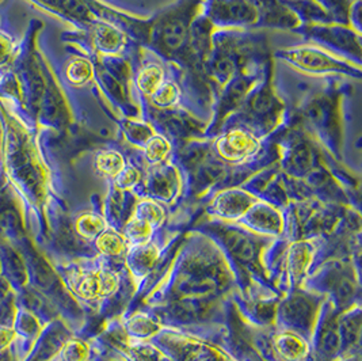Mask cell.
I'll return each mask as SVG.
<instances>
[{
  "mask_svg": "<svg viewBox=\"0 0 362 361\" xmlns=\"http://www.w3.org/2000/svg\"><path fill=\"white\" fill-rule=\"evenodd\" d=\"M88 346L81 340H69L62 349V361H87L88 359Z\"/></svg>",
  "mask_w": 362,
  "mask_h": 361,
  "instance_id": "cell-13",
  "label": "cell"
},
{
  "mask_svg": "<svg viewBox=\"0 0 362 361\" xmlns=\"http://www.w3.org/2000/svg\"><path fill=\"white\" fill-rule=\"evenodd\" d=\"M258 148V143L247 133L233 132L226 134L217 143V151L221 158L230 162H240L252 155Z\"/></svg>",
  "mask_w": 362,
  "mask_h": 361,
  "instance_id": "cell-2",
  "label": "cell"
},
{
  "mask_svg": "<svg viewBox=\"0 0 362 361\" xmlns=\"http://www.w3.org/2000/svg\"><path fill=\"white\" fill-rule=\"evenodd\" d=\"M95 246L103 256L121 257L127 251L128 242L122 234L106 229L95 239Z\"/></svg>",
  "mask_w": 362,
  "mask_h": 361,
  "instance_id": "cell-6",
  "label": "cell"
},
{
  "mask_svg": "<svg viewBox=\"0 0 362 361\" xmlns=\"http://www.w3.org/2000/svg\"><path fill=\"white\" fill-rule=\"evenodd\" d=\"M313 254L315 247L310 242H297L291 246L286 257V265L289 273L295 279H300L305 273L313 263Z\"/></svg>",
  "mask_w": 362,
  "mask_h": 361,
  "instance_id": "cell-4",
  "label": "cell"
},
{
  "mask_svg": "<svg viewBox=\"0 0 362 361\" xmlns=\"http://www.w3.org/2000/svg\"><path fill=\"white\" fill-rule=\"evenodd\" d=\"M153 230L155 229L149 223L134 217L127 224L122 235L125 236L127 242L131 243L132 246H143L149 243Z\"/></svg>",
  "mask_w": 362,
  "mask_h": 361,
  "instance_id": "cell-8",
  "label": "cell"
},
{
  "mask_svg": "<svg viewBox=\"0 0 362 361\" xmlns=\"http://www.w3.org/2000/svg\"><path fill=\"white\" fill-rule=\"evenodd\" d=\"M76 231L78 234L88 241H95L99 235L106 230V222L102 216L97 214H83L76 220Z\"/></svg>",
  "mask_w": 362,
  "mask_h": 361,
  "instance_id": "cell-7",
  "label": "cell"
},
{
  "mask_svg": "<svg viewBox=\"0 0 362 361\" xmlns=\"http://www.w3.org/2000/svg\"><path fill=\"white\" fill-rule=\"evenodd\" d=\"M119 287L118 275L109 269H95L78 275L72 281V290L84 300H100L115 295Z\"/></svg>",
  "mask_w": 362,
  "mask_h": 361,
  "instance_id": "cell-1",
  "label": "cell"
},
{
  "mask_svg": "<svg viewBox=\"0 0 362 361\" xmlns=\"http://www.w3.org/2000/svg\"><path fill=\"white\" fill-rule=\"evenodd\" d=\"M17 338V333L8 326H0V350L8 348Z\"/></svg>",
  "mask_w": 362,
  "mask_h": 361,
  "instance_id": "cell-18",
  "label": "cell"
},
{
  "mask_svg": "<svg viewBox=\"0 0 362 361\" xmlns=\"http://www.w3.org/2000/svg\"><path fill=\"white\" fill-rule=\"evenodd\" d=\"M158 258V248L152 245H143L134 246V256L133 263L137 268H152Z\"/></svg>",
  "mask_w": 362,
  "mask_h": 361,
  "instance_id": "cell-15",
  "label": "cell"
},
{
  "mask_svg": "<svg viewBox=\"0 0 362 361\" xmlns=\"http://www.w3.org/2000/svg\"><path fill=\"white\" fill-rule=\"evenodd\" d=\"M293 63H300L298 66L310 68L311 71L323 72V71H332L339 68V63L334 62L331 57L326 56L322 52L316 50H298L293 52L292 55Z\"/></svg>",
  "mask_w": 362,
  "mask_h": 361,
  "instance_id": "cell-5",
  "label": "cell"
},
{
  "mask_svg": "<svg viewBox=\"0 0 362 361\" xmlns=\"http://www.w3.org/2000/svg\"><path fill=\"white\" fill-rule=\"evenodd\" d=\"M134 217L147 222L153 229H156L165 222V210L152 200H144L139 202Z\"/></svg>",
  "mask_w": 362,
  "mask_h": 361,
  "instance_id": "cell-10",
  "label": "cell"
},
{
  "mask_svg": "<svg viewBox=\"0 0 362 361\" xmlns=\"http://www.w3.org/2000/svg\"><path fill=\"white\" fill-rule=\"evenodd\" d=\"M158 328L159 326L146 315H134L128 322V331L134 337L140 338L153 336L158 331Z\"/></svg>",
  "mask_w": 362,
  "mask_h": 361,
  "instance_id": "cell-12",
  "label": "cell"
},
{
  "mask_svg": "<svg viewBox=\"0 0 362 361\" xmlns=\"http://www.w3.org/2000/svg\"><path fill=\"white\" fill-rule=\"evenodd\" d=\"M252 205V198L248 197L245 193H232L230 197L223 198L218 208L220 212L228 216H238L245 214Z\"/></svg>",
  "mask_w": 362,
  "mask_h": 361,
  "instance_id": "cell-11",
  "label": "cell"
},
{
  "mask_svg": "<svg viewBox=\"0 0 362 361\" xmlns=\"http://www.w3.org/2000/svg\"><path fill=\"white\" fill-rule=\"evenodd\" d=\"M88 74H90V68L84 62H75L68 69V78L71 79V82L74 83H83L87 81Z\"/></svg>",
  "mask_w": 362,
  "mask_h": 361,
  "instance_id": "cell-17",
  "label": "cell"
},
{
  "mask_svg": "<svg viewBox=\"0 0 362 361\" xmlns=\"http://www.w3.org/2000/svg\"><path fill=\"white\" fill-rule=\"evenodd\" d=\"M274 349L284 361H298L305 357L308 344L305 340L292 331H284L274 340Z\"/></svg>",
  "mask_w": 362,
  "mask_h": 361,
  "instance_id": "cell-3",
  "label": "cell"
},
{
  "mask_svg": "<svg viewBox=\"0 0 362 361\" xmlns=\"http://www.w3.org/2000/svg\"><path fill=\"white\" fill-rule=\"evenodd\" d=\"M140 173L137 168L134 167H125L117 177H115V182L117 186L119 189H132L134 185L139 183L140 180Z\"/></svg>",
  "mask_w": 362,
  "mask_h": 361,
  "instance_id": "cell-16",
  "label": "cell"
},
{
  "mask_svg": "<svg viewBox=\"0 0 362 361\" xmlns=\"http://www.w3.org/2000/svg\"><path fill=\"white\" fill-rule=\"evenodd\" d=\"M95 167L100 176L115 178L125 168V161L115 151H103L95 159Z\"/></svg>",
  "mask_w": 362,
  "mask_h": 361,
  "instance_id": "cell-9",
  "label": "cell"
},
{
  "mask_svg": "<svg viewBox=\"0 0 362 361\" xmlns=\"http://www.w3.org/2000/svg\"><path fill=\"white\" fill-rule=\"evenodd\" d=\"M170 152V146L163 137H152L146 146V156L151 164H159L165 161Z\"/></svg>",
  "mask_w": 362,
  "mask_h": 361,
  "instance_id": "cell-14",
  "label": "cell"
}]
</instances>
